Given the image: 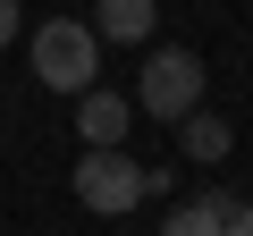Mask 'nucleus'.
Returning <instances> with one entry per match:
<instances>
[{
	"mask_svg": "<svg viewBox=\"0 0 253 236\" xmlns=\"http://www.w3.org/2000/svg\"><path fill=\"white\" fill-rule=\"evenodd\" d=\"M76 202L84 211H101V219H118V211H135L144 194H161V169H144V160H126L118 144H84V160H76Z\"/></svg>",
	"mask_w": 253,
	"mask_h": 236,
	"instance_id": "1",
	"label": "nucleus"
},
{
	"mask_svg": "<svg viewBox=\"0 0 253 236\" xmlns=\"http://www.w3.org/2000/svg\"><path fill=\"white\" fill-rule=\"evenodd\" d=\"M34 76H42L51 93H84V84L101 76V34L76 26V17H51V26L34 34Z\"/></svg>",
	"mask_w": 253,
	"mask_h": 236,
	"instance_id": "2",
	"label": "nucleus"
},
{
	"mask_svg": "<svg viewBox=\"0 0 253 236\" xmlns=\"http://www.w3.org/2000/svg\"><path fill=\"white\" fill-rule=\"evenodd\" d=\"M135 110H152V118H177L186 110H203V59L194 51H144V68H135Z\"/></svg>",
	"mask_w": 253,
	"mask_h": 236,
	"instance_id": "3",
	"label": "nucleus"
},
{
	"mask_svg": "<svg viewBox=\"0 0 253 236\" xmlns=\"http://www.w3.org/2000/svg\"><path fill=\"white\" fill-rule=\"evenodd\" d=\"M76 127H84V144H126V127H135V101H126V93H101V84H84V93H76Z\"/></svg>",
	"mask_w": 253,
	"mask_h": 236,
	"instance_id": "4",
	"label": "nucleus"
},
{
	"mask_svg": "<svg viewBox=\"0 0 253 236\" xmlns=\"http://www.w3.org/2000/svg\"><path fill=\"white\" fill-rule=\"evenodd\" d=\"M152 26H161V0H101L93 9L101 42H152Z\"/></svg>",
	"mask_w": 253,
	"mask_h": 236,
	"instance_id": "5",
	"label": "nucleus"
},
{
	"mask_svg": "<svg viewBox=\"0 0 253 236\" xmlns=\"http://www.w3.org/2000/svg\"><path fill=\"white\" fill-rule=\"evenodd\" d=\"M177 144H186V160L211 169V160H228L236 135H228V118H219V110H186V118H177Z\"/></svg>",
	"mask_w": 253,
	"mask_h": 236,
	"instance_id": "6",
	"label": "nucleus"
},
{
	"mask_svg": "<svg viewBox=\"0 0 253 236\" xmlns=\"http://www.w3.org/2000/svg\"><path fill=\"white\" fill-rule=\"evenodd\" d=\"M228 211H236V194H203V202H177V211L161 219V236H228Z\"/></svg>",
	"mask_w": 253,
	"mask_h": 236,
	"instance_id": "7",
	"label": "nucleus"
},
{
	"mask_svg": "<svg viewBox=\"0 0 253 236\" xmlns=\"http://www.w3.org/2000/svg\"><path fill=\"white\" fill-rule=\"evenodd\" d=\"M228 236H253V202H236V211H228Z\"/></svg>",
	"mask_w": 253,
	"mask_h": 236,
	"instance_id": "8",
	"label": "nucleus"
},
{
	"mask_svg": "<svg viewBox=\"0 0 253 236\" xmlns=\"http://www.w3.org/2000/svg\"><path fill=\"white\" fill-rule=\"evenodd\" d=\"M0 42H17V0H0Z\"/></svg>",
	"mask_w": 253,
	"mask_h": 236,
	"instance_id": "9",
	"label": "nucleus"
}]
</instances>
